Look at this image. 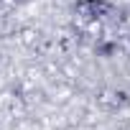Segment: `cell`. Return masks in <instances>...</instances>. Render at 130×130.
Returning a JSON list of instances; mask_svg holds the SVG:
<instances>
[{
    "instance_id": "7a4b0ae2",
    "label": "cell",
    "mask_w": 130,
    "mask_h": 130,
    "mask_svg": "<svg viewBox=\"0 0 130 130\" xmlns=\"http://www.w3.org/2000/svg\"><path fill=\"white\" fill-rule=\"evenodd\" d=\"M117 51V43L115 41H107V43H100L97 46V54H102V56H112Z\"/></svg>"
},
{
    "instance_id": "6da1fadb",
    "label": "cell",
    "mask_w": 130,
    "mask_h": 130,
    "mask_svg": "<svg viewBox=\"0 0 130 130\" xmlns=\"http://www.w3.org/2000/svg\"><path fill=\"white\" fill-rule=\"evenodd\" d=\"M74 10L84 21H100V18L112 13V3L110 0H79V3L74 5Z\"/></svg>"
}]
</instances>
